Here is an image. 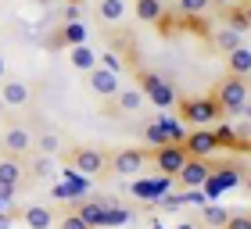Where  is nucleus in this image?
<instances>
[{"instance_id":"obj_1","label":"nucleus","mask_w":251,"mask_h":229,"mask_svg":"<svg viewBox=\"0 0 251 229\" xmlns=\"http://www.w3.org/2000/svg\"><path fill=\"white\" fill-rule=\"evenodd\" d=\"M136 86H140V93L151 100L158 111L176 108V90H173V83L162 79L158 72H151V68H140V72H136Z\"/></svg>"},{"instance_id":"obj_2","label":"nucleus","mask_w":251,"mask_h":229,"mask_svg":"<svg viewBox=\"0 0 251 229\" xmlns=\"http://www.w3.org/2000/svg\"><path fill=\"white\" fill-rule=\"evenodd\" d=\"M219 111L223 108H219L215 97H190V100L179 104V118L190 122V125H208V122L219 118Z\"/></svg>"},{"instance_id":"obj_3","label":"nucleus","mask_w":251,"mask_h":229,"mask_svg":"<svg viewBox=\"0 0 251 229\" xmlns=\"http://www.w3.org/2000/svg\"><path fill=\"white\" fill-rule=\"evenodd\" d=\"M215 100H219L223 111L230 114H241V108L248 104V79L244 75H230L219 83V93H215Z\"/></svg>"},{"instance_id":"obj_4","label":"nucleus","mask_w":251,"mask_h":229,"mask_svg":"<svg viewBox=\"0 0 251 229\" xmlns=\"http://www.w3.org/2000/svg\"><path fill=\"white\" fill-rule=\"evenodd\" d=\"M151 158H154V165H158L162 176H179V168H183V161L190 154L183 151V143H162V147L151 151Z\"/></svg>"},{"instance_id":"obj_5","label":"nucleus","mask_w":251,"mask_h":229,"mask_svg":"<svg viewBox=\"0 0 251 229\" xmlns=\"http://www.w3.org/2000/svg\"><path fill=\"white\" fill-rule=\"evenodd\" d=\"M86 83H90V90H94L97 97H104V100H115V93L122 90L119 75L108 72V68H100V65H94V68L86 72Z\"/></svg>"},{"instance_id":"obj_6","label":"nucleus","mask_w":251,"mask_h":229,"mask_svg":"<svg viewBox=\"0 0 251 229\" xmlns=\"http://www.w3.org/2000/svg\"><path fill=\"white\" fill-rule=\"evenodd\" d=\"M144 161H147L144 151L126 147V151H119L115 158H111V172H115V176H122V179H129V176H136V172L144 168Z\"/></svg>"},{"instance_id":"obj_7","label":"nucleus","mask_w":251,"mask_h":229,"mask_svg":"<svg viewBox=\"0 0 251 229\" xmlns=\"http://www.w3.org/2000/svg\"><path fill=\"white\" fill-rule=\"evenodd\" d=\"M32 140H36V136H32L25 125H11V129L4 133V143H0V147H4L11 158H22V154L32 151Z\"/></svg>"},{"instance_id":"obj_8","label":"nucleus","mask_w":251,"mask_h":229,"mask_svg":"<svg viewBox=\"0 0 251 229\" xmlns=\"http://www.w3.org/2000/svg\"><path fill=\"white\" fill-rule=\"evenodd\" d=\"M183 151H187L190 158H208L212 151H219V140H215V133L198 129V133H190L187 140H183Z\"/></svg>"},{"instance_id":"obj_9","label":"nucleus","mask_w":251,"mask_h":229,"mask_svg":"<svg viewBox=\"0 0 251 229\" xmlns=\"http://www.w3.org/2000/svg\"><path fill=\"white\" fill-rule=\"evenodd\" d=\"M72 168L83 172V176H97V172H104V154L94 151V147H79L72 154Z\"/></svg>"},{"instance_id":"obj_10","label":"nucleus","mask_w":251,"mask_h":229,"mask_svg":"<svg viewBox=\"0 0 251 229\" xmlns=\"http://www.w3.org/2000/svg\"><path fill=\"white\" fill-rule=\"evenodd\" d=\"M208 176H212V168H208L204 158H187L183 168H179V179H183V186H190V190L204 186V179H208Z\"/></svg>"},{"instance_id":"obj_11","label":"nucleus","mask_w":251,"mask_h":229,"mask_svg":"<svg viewBox=\"0 0 251 229\" xmlns=\"http://www.w3.org/2000/svg\"><path fill=\"white\" fill-rule=\"evenodd\" d=\"M0 100H4L7 108L29 104V86L22 83V79H0Z\"/></svg>"},{"instance_id":"obj_12","label":"nucleus","mask_w":251,"mask_h":229,"mask_svg":"<svg viewBox=\"0 0 251 229\" xmlns=\"http://www.w3.org/2000/svg\"><path fill=\"white\" fill-rule=\"evenodd\" d=\"M144 93H140V86H122L119 93H115V111H122V114H136L144 108Z\"/></svg>"},{"instance_id":"obj_13","label":"nucleus","mask_w":251,"mask_h":229,"mask_svg":"<svg viewBox=\"0 0 251 229\" xmlns=\"http://www.w3.org/2000/svg\"><path fill=\"white\" fill-rule=\"evenodd\" d=\"M79 215L86 219L90 229H104L108 226V208L100 201H83V204H79Z\"/></svg>"},{"instance_id":"obj_14","label":"nucleus","mask_w":251,"mask_h":229,"mask_svg":"<svg viewBox=\"0 0 251 229\" xmlns=\"http://www.w3.org/2000/svg\"><path fill=\"white\" fill-rule=\"evenodd\" d=\"M22 222L29 229H43V226H54V211L47 204H29L25 211H22Z\"/></svg>"},{"instance_id":"obj_15","label":"nucleus","mask_w":251,"mask_h":229,"mask_svg":"<svg viewBox=\"0 0 251 229\" xmlns=\"http://www.w3.org/2000/svg\"><path fill=\"white\" fill-rule=\"evenodd\" d=\"M86 36H90V32H86L83 22H65L54 43H58V47H75V43H86Z\"/></svg>"},{"instance_id":"obj_16","label":"nucleus","mask_w":251,"mask_h":229,"mask_svg":"<svg viewBox=\"0 0 251 229\" xmlns=\"http://www.w3.org/2000/svg\"><path fill=\"white\" fill-rule=\"evenodd\" d=\"M226 65H230V75H251V47H237V50H230V57H226Z\"/></svg>"},{"instance_id":"obj_17","label":"nucleus","mask_w":251,"mask_h":229,"mask_svg":"<svg viewBox=\"0 0 251 229\" xmlns=\"http://www.w3.org/2000/svg\"><path fill=\"white\" fill-rule=\"evenodd\" d=\"M68 61H72V68H79V72H90V68L97 65V54L86 47V43H75V47H68Z\"/></svg>"},{"instance_id":"obj_18","label":"nucleus","mask_w":251,"mask_h":229,"mask_svg":"<svg viewBox=\"0 0 251 229\" xmlns=\"http://www.w3.org/2000/svg\"><path fill=\"white\" fill-rule=\"evenodd\" d=\"M136 18H140V22H151V25L165 22V7H162V0H136Z\"/></svg>"},{"instance_id":"obj_19","label":"nucleus","mask_w":251,"mask_h":229,"mask_svg":"<svg viewBox=\"0 0 251 229\" xmlns=\"http://www.w3.org/2000/svg\"><path fill=\"white\" fill-rule=\"evenodd\" d=\"M212 43H215L219 50H226V54H230V50H237V47L244 43V36H241V32H233L230 25H223L219 32H212Z\"/></svg>"},{"instance_id":"obj_20","label":"nucleus","mask_w":251,"mask_h":229,"mask_svg":"<svg viewBox=\"0 0 251 229\" xmlns=\"http://www.w3.org/2000/svg\"><path fill=\"white\" fill-rule=\"evenodd\" d=\"M0 183H7V186H18L22 183V165H18V158H0Z\"/></svg>"},{"instance_id":"obj_21","label":"nucleus","mask_w":251,"mask_h":229,"mask_svg":"<svg viewBox=\"0 0 251 229\" xmlns=\"http://www.w3.org/2000/svg\"><path fill=\"white\" fill-rule=\"evenodd\" d=\"M158 125H162V133H165V140H169V143H183V140H187L183 125H179L176 118H169V114H158Z\"/></svg>"},{"instance_id":"obj_22","label":"nucleus","mask_w":251,"mask_h":229,"mask_svg":"<svg viewBox=\"0 0 251 229\" xmlns=\"http://www.w3.org/2000/svg\"><path fill=\"white\" fill-rule=\"evenodd\" d=\"M97 15L104 18V22H119L126 15V0H100L97 4Z\"/></svg>"},{"instance_id":"obj_23","label":"nucleus","mask_w":251,"mask_h":229,"mask_svg":"<svg viewBox=\"0 0 251 229\" xmlns=\"http://www.w3.org/2000/svg\"><path fill=\"white\" fill-rule=\"evenodd\" d=\"M32 147H36L40 154H50V158H54V154L61 151V136H58V133H43V136L32 140Z\"/></svg>"},{"instance_id":"obj_24","label":"nucleus","mask_w":251,"mask_h":229,"mask_svg":"<svg viewBox=\"0 0 251 229\" xmlns=\"http://www.w3.org/2000/svg\"><path fill=\"white\" fill-rule=\"evenodd\" d=\"M212 7V0H179V15L183 18H198Z\"/></svg>"},{"instance_id":"obj_25","label":"nucleus","mask_w":251,"mask_h":229,"mask_svg":"<svg viewBox=\"0 0 251 229\" xmlns=\"http://www.w3.org/2000/svg\"><path fill=\"white\" fill-rule=\"evenodd\" d=\"M226 219H230V211H226V208H219V204H204V222H208V226H226Z\"/></svg>"},{"instance_id":"obj_26","label":"nucleus","mask_w":251,"mask_h":229,"mask_svg":"<svg viewBox=\"0 0 251 229\" xmlns=\"http://www.w3.org/2000/svg\"><path fill=\"white\" fill-rule=\"evenodd\" d=\"M226 25H230L233 32H241V36H244V32L251 29V25H248V15H244V7H233V11H230V18H226Z\"/></svg>"},{"instance_id":"obj_27","label":"nucleus","mask_w":251,"mask_h":229,"mask_svg":"<svg viewBox=\"0 0 251 229\" xmlns=\"http://www.w3.org/2000/svg\"><path fill=\"white\" fill-rule=\"evenodd\" d=\"M215 140H219V147H244L241 136H237L230 125H219V129H215Z\"/></svg>"},{"instance_id":"obj_28","label":"nucleus","mask_w":251,"mask_h":229,"mask_svg":"<svg viewBox=\"0 0 251 229\" xmlns=\"http://www.w3.org/2000/svg\"><path fill=\"white\" fill-rule=\"evenodd\" d=\"M144 136H147V143H151V147H162V143H169L158 122H147V125H144Z\"/></svg>"},{"instance_id":"obj_29","label":"nucleus","mask_w":251,"mask_h":229,"mask_svg":"<svg viewBox=\"0 0 251 229\" xmlns=\"http://www.w3.org/2000/svg\"><path fill=\"white\" fill-rule=\"evenodd\" d=\"M50 172H54V165H50V154H40L36 161H32V176H36V179H47Z\"/></svg>"},{"instance_id":"obj_30","label":"nucleus","mask_w":251,"mask_h":229,"mask_svg":"<svg viewBox=\"0 0 251 229\" xmlns=\"http://www.w3.org/2000/svg\"><path fill=\"white\" fill-rule=\"evenodd\" d=\"M58 229H90V226H86V219H83L79 211H68L65 219L58 222Z\"/></svg>"},{"instance_id":"obj_31","label":"nucleus","mask_w":251,"mask_h":229,"mask_svg":"<svg viewBox=\"0 0 251 229\" xmlns=\"http://www.w3.org/2000/svg\"><path fill=\"white\" fill-rule=\"evenodd\" d=\"M97 65H100V68H108V72H115V75L122 72V65H119V57H115V54H111V50H104V54H97Z\"/></svg>"},{"instance_id":"obj_32","label":"nucleus","mask_w":251,"mask_h":229,"mask_svg":"<svg viewBox=\"0 0 251 229\" xmlns=\"http://www.w3.org/2000/svg\"><path fill=\"white\" fill-rule=\"evenodd\" d=\"M223 229H251V215H230Z\"/></svg>"},{"instance_id":"obj_33","label":"nucleus","mask_w":251,"mask_h":229,"mask_svg":"<svg viewBox=\"0 0 251 229\" xmlns=\"http://www.w3.org/2000/svg\"><path fill=\"white\" fill-rule=\"evenodd\" d=\"M65 22H79V0H68L65 4Z\"/></svg>"},{"instance_id":"obj_34","label":"nucleus","mask_w":251,"mask_h":229,"mask_svg":"<svg viewBox=\"0 0 251 229\" xmlns=\"http://www.w3.org/2000/svg\"><path fill=\"white\" fill-rule=\"evenodd\" d=\"M11 226V215H0V229H7Z\"/></svg>"},{"instance_id":"obj_35","label":"nucleus","mask_w":251,"mask_h":229,"mask_svg":"<svg viewBox=\"0 0 251 229\" xmlns=\"http://www.w3.org/2000/svg\"><path fill=\"white\" fill-rule=\"evenodd\" d=\"M244 15H248V25H251V0H244Z\"/></svg>"},{"instance_id":"obj_36","label":"nucleus","mask_w":251,"mask_h":229,"mask_svg":"<svg viewBox=\"0 0 251 229\" xmlns=\"http://www.w3.org/2000/svg\"><path fill=\"white\" fill-rule=\"evenodd\" d=\"M244 190H248V193H251V172H248V179H244Z\"/></svg>"},{"instance_id":"obj_37","label":"nucleus","mask_w":251,"mask_h":229,"mask_svg":"<svg viewBox=\"0 0 251 229\" xmlns=\"http://www.w3.org/2000/svg\"><path fill=\"white\" fill-rule=\"evenodd\" d=\"M7 75V68H4V57H0V79H4Z\"/></svg>"},{"instance_id":"obj_38","label":"nucleus","mask_w":251,"mask_h":229,"mask_svg":"<svg viewBox=\"0 0 251 229\" xmlns=\"http://www.w3.org/2000/svg\"><path fill=\"white\" fill-rule=\"evenodd\" d=\"M151 229H165V226H162V222H158V219H151Z\"/></svg>"},{"instance_id":"obj_39","label":"nucleus","mask_w":251,"mask_h":229,"mask_svg":"<svg viewBox=\"0 0 251 229\" xmlns=\"http://www.w3.org/2000/svg\"><path fill=\"white\" fill-rule=\"evenodd\" d=\"M176 229H198V226H190V222H183V226H176Z\"/></svg>"},{"instance_id":"obj_40","label":"nucleus","mask_w":251,"mask_h":229,"mask_svg":"<svg viewBox=\"0 0 251 229\" xmlns=\"http://www.w3.org/2000/svg\"><path fill=\"white\" fill-rule=\"evenodd\" d=\"M212 4H219V7H226V4H230V0H212Z\"/></svg>"},{"instance_id":"obj_41","label":"nucleus","mask_w":251,"mask_h":229,"mask_svg":"<svg viewBox=\"0 0 251 229\" xmlns=\"http://www.w3.org/2000/svg\"><path fill=\"white\" fill-rule=\"evenodd\" d=\"M4 108H7V104H4V100H0V111H4Z\"/></svg>"},{"instance_id":"obj_42","label":"nucleus","mask_w":251,"mask_h":229,"mask_svg":"<svg viewBox=\"0 0 251 229\" xmlns=\"http://www.w3.org/2000/svg\"><path fill=\"white\" fill-rule=\"evenodd\" d=\"M43 229H58V226H43Z\"/></svg>"},{"instance_id":"obj_43","label":"nucleus","mask_w":251,"mask_h":229,"mask_svg":"<svg viewBox=\"0 0 251 229\" xmlns=\"http://www.w3.org/2000/svg\"><path fill=\"white\" fill-rule=\"evenodd\" d=\"M0 204H4V201H0Z\"/></svg>"},{"instance_id":"obj_44","label":"nucleus","mask_w":251,"mask_h":229,"mask_svg":"<svg viewBox=\"0 0 251 229\" xmlns=\"http://www.w3.org/2000/svg\"><path fill=\"white\" fill-rule=\"evenodd\" d=\"M248 79H251V75H248Z\"/></svg>"}]
</instances>
